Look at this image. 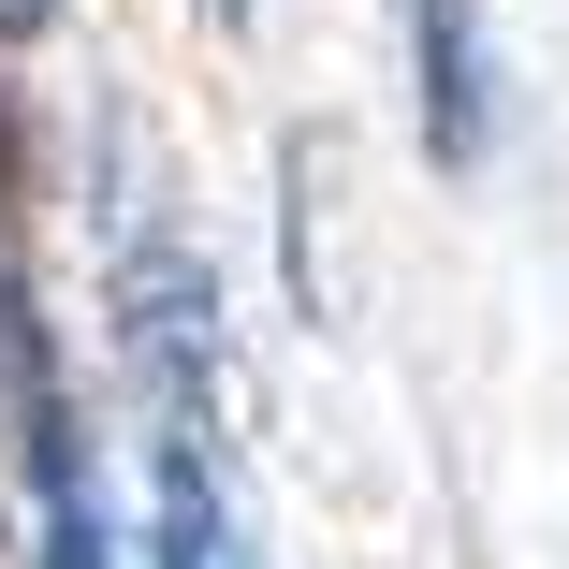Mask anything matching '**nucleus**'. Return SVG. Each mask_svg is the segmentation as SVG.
Instances as JSON below:
<instances>
[{
  "label": "nucleus",
  "instance_id": "f257e3e1",
  "mask_svg": "<svg viewBox=\"0 0 569 569\" xmlns=\"http://www.w3.org/2000/svg\"><path fill=\"white\" fill-rule=\"evenodd\" d=\"M118 307H132V366L161 395V438H219V292H204V263L176 234H132Z\"/></svg>",
  "mask_w": 569,
  "mask_h": 569
},
{
  "label": "nucleus",
  "instance_id": "f03ea898",
  "mask_svg": "<svg viewBox=\"0 0 569 569\" xmlns=\"http://www.w3.org/2000/svg\"><path fill=\"white\" fill-rule=\"evenodd\" d=\"M0 380H16V438H30V497H44V569H118L102 540V497H88V438H73V395H59V351L44 321L0 292Z\"/></svg>",
  "mask_w": 569,
  "mask_h": 569
},
{
  "label": "nucleus",
  "instance_id": "7ed1b4c3",
  "mask_svg": "<svg viewBox=\"0 0 569 569\" xmlns=\"http://www.w3.org/2000/svg\"><path fill=\"white\" fill-rule=\"evenodd\" d=\"M409 73H423V161L468 176L497 147V44H482V0H409Z\"/></svg>",
  "mask_w": 569,
  "mask_h": 569
},
{
  "label": "nucleus",
  "instance_id": "20e7f679",
  "mask_svg": "<svg viewBox=\"0 0 569 569\" xmlns=\"http://www.w3.org/2000/svg\"><path fill=\"white\" fill-rule=\"evenodd\" d=\"M161 569H249L234 497H219V438H161Z\"/></svg>",
  "mask_w": 569,
  "mask_h": 569
},
{
  "label": "nucleus",
  "instance_id": "39448f33",
  "mask_svg": "<svg viewBox=\"0 0 569 569\" xmlns=\"http://www.w3.org/2000/svg\"><path fill=\"white\" fill-rule=\"evenodd\" d=\"M44 16H59V0H0V44H30V30H44Z\"/></svg>",
  "mask_w": 569,
  "mask_h": 569
},
{
  "label": "nucleus",
  "instance_id": "423d86ee",
  "mask_svg": "<svg viewBox=\"0 0 569 569\" xmlns=\"http://www.w3.org/2000/svg\"><path fill=\"white\" fill-rule=\"evenodd\" d=\"M204 16H219V30H249V16H263V0H204Z\"/></svg>",
  "mask_w": 569,
  "mask_h": 569
}]
</instances>
